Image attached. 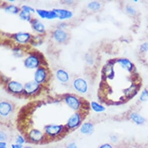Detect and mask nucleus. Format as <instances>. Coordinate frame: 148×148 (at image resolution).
<instances>
[{"label": "nucleus", "mask_w": 148, "mask_h": 148, "mask_svg": "<svg viewBox=\"0 0 148 148\" xmlns=\"http://www.w3.org/2000/svg\"><path fill=\"white\" fill-rule=\"evenodd\" d=\"M114 76V71L113 70V64L109 63L105 64L102 70V79L103 81L106 80V78L112 80Z\"/></svg>", "instance_id": "nucleus-1"}, {"label": "nucleus", "mask_w": 148, "mask_h": 148, "mask_svg": "<svg viewBox=\"0 0 148 148\" xmlns=\"http://www.w3.org/2000/svg\"><path fill=\"white\" fill-rule=\"evenodd\" d=\"M74 87L80 93H86L88 90V85L86 81L82 78H78L74 82Z\"/></svg>", "instance_id": "nucleus-2"}, {"label": "nucleus", "mask_w": 148, "mask_h": 148, "mask_svg": "<svg viewBox=\"0 0 148 148\" xmlns=\"http://www.w3.org/2000/svg\"><path fill=\"white\" fill-rule=\"evenodd\" d=\"M65 102L67 105L73 110H77L80 107V101L79 100L75 97L68 95L65 98Z\"/></svg>", "instance_id": "nucleus-3"}, {"label": "nucleus", "mask_w": 148, "mask_h": 148, "mask_svg": "<svg viewBox=\"0 0 148 148\" xmlns=\"http://www.w3.org/2000/svg\"><path fill=\"white\" fill-rule=\"evenodd\" d=\"M63 130L62 125H48L45 128L46 133L50 136H56L58 135Z\"/></svg>", "instance_id": "nucleus-4"}, {"label": "nucleus", "mask_w": 148, "mask_h": 148, "mask_svg": "<svg viewBox=\"0 0 148 148\" xmlns=\"http://www.w3.org/2000/svg\"><path fill=\"white\" fill-rule=\"evenodd\" d=\"M81 119L79 114L75 113L71 115L69 119L67 125L70 128H75L77 127L80 123Z\"/></svg>", "instance_id": "nucleus-5"}, {"label": "nucleus", "mask_w": 148, "mask_h": 148, "mask_svg": "<svg viewBox=\"0 0 148 148\" xmlns=\"http://www.w3.org/2000/svg\"><path fill=\"white\" fill-rule=\"evenodd\" d=\"M37 13L38 15L42 19H52L56 18H58V15L53 11H49L42 10H37Z\"/></svg>", "instance_id": "nucleus-6"}, {"label": "nucleus", "mask_w": 148, "mask_h": 148, "mask_svg": "<svg viewBox=\"0 0 148 148\" xmlns=\"http://www.w3.org/2000/svg\"><path fill=\"white\" fill-rule=\"evenodd\" d=\"M8 89L9 90L14 93L19 94L23 92V86L20 83L16 82H11L8 84Z\"/></svg>", "instance_id": "nucleus-7"}, {"label": "nucleus", "mask_w": 148, "mask_h": 148, "mask_svg": "<svg viewBox=\"0 0 148 148\" xmlns=\"http://www.w3.org/2000/svg\"><path fill=\"white\" fill-rule=\"evenodd\" d=\"M129 117L130 119L134 123L138 125H143L146 121L145 118L143 116L136 112H132L130 114Z\"/></svg>", "instance_id": "nucleus-8"}, {"label": "nucleus", "mask_w": 148, "mask_h": 148, "mask_svg": "<svg viewBox=\"0 0 148 148\" xmlns=\"http://www.w3.org/2000/svg\"><path fill=\"white\" fill-rule=\"evenodd\" d=\"M39 59L34 56H30L28 57L25 61V65L26 67L29 69H33L37 67L39 65Z\"/></svg>", "instance_id": "nucleus-9"}, {"label": "nucleus", "mask_w": 148, "mask_h": 148, "mask_svg": "<svg viewBox=\"0 0 148 148\" xmlns=\"http://www.w3.org/2000/svg\"><path fill=\"white\" fill-rule=\"evenodd\" d=\"M46 78V71L42 67L38 68L35 73L34 80L37 83H42Z\"/></svg>", "instance_id": "nucleus-10"}, {"label": "nucleus", "mask_w": 148, "mask_h": 148, "mask_svg": "<svg viewBox=\"0 0 148 148\" xmlns=\"http://www.w3.org/2000/svg\"><path fill=\"white\" fill-rule=\"evenodd\" d=\"M39 87V85L36 82H29L25 84L24 90L27 94H32L37 91Z\"/></svg>", "instance_id": "nucleus-11"}, {"label": "nucleus", "mask_w": 148, "mask_h": 148, "mask_svg": "<svg viewBox=\"0 0 148 148\" xmlns=\"http://www.w3.org/2000/svg\"><path fill=\"white\" fill-rule=\"evenodd\" d=\"M117 62L119 63L123 69L128 71H131L134 67L132 63L130 60L125 58L117 59Z\"/></svg>", "instance_id": "nucleus-12"}, {"label": "nucleus", "mask_w": 148, "mask_h": 148, "mask_svg": "<svg viewBox=\"0 0 148 148\" xmlns=\"http://www.w3.org/2000/svg\"><path fill=\"white\" fill-rule=\"evenodd\" d=\"M12 110V105L6 102H3L0 104V114L3 116H8Z\"/></svg>", "instance_id": "nucleus-13"}, {"label": "nucleus", "mask_w": 148, "mask_h": 148, "mask_svg": "<svg viewBox=\"0 0 148 148\" xmlns=\"http://www.w3.org/2000/svg\"><path fill=\"white\" fill-rule=\"evenodd\" d=\"M138 86L135 84H132L129 88L125 89L124 90V94L125 97L128 98H131L134 97L138 92L139 90Z\"/></svg>", "instance_id": "nucleus-14"}, {"label": "nucleus", "mask_w": 148, "mask_h": 148, "mask_svg": "<svg viewBox=\"0 0 148 148\" xmlns=\"http://www.w3.org/2000/svg\"><path fill=\"white\" fill-rule=\"evenodd\" d=\"M53 11L58 15V18L62 20L70 18L73 15V14L71 11L66 10L55 9Z\"/></svg>", "instance_id": "nucleus-15"}, {"label": "nucleus", "mask_w": 148, "mask_h": 148, "mask_svg": "<svg viewBox=\"0 0 148 148\" xmlns=\"http://www.w3.org/2000/svg\"><path fill=\"white\" fill-rule=\"evenodd\" d=\"M29 138L34 142H39L42 138V132L37 129L32 130L29 134Z\"/></svg>", "instance_id": "nucleus-16"}, {"label": "nucleus", "mask_w": 148, "mask_h": 148, "mask_svg": "<svg viewBox=\"0 0 148 148\" xmlns=\"http://www.w3.org/2000/svg\"><path fill=\"white\" fill-rule=\"evenodd\" d=\"M53 36H54L55 39L58 42H64L67 37V34L66 33V32L60 29L56 30L54 32Z\"/></svg>", "instance_id": "nucleus-17"}, {"label": "nucleus", "mask_w": 148, "mask_h": 148, "mask_svg": "<svg viewBox=\"0 0 148 148\" xmlns=\"http://www.w3.org/2000/svg\"><path fill=\"white\" fill-rule=\"evenodd\" d=\"M15 40L21 43H25L30 38V35L26 33H19L14 36Z\"/></svg>", "instance_id": "nucleus-18"}, {"label": "nucleus", "mask_w": 148, "mask_h": 148, "mask_svg": "<svg viewBox=\"0 0 148 148\" xmlns=\"http://www.w3.org/2000/svg\"><path fill=\"white\" fill-rule=\"evenodd\" d=\"M56 77L60 82L62 83L67 82L69 80V76L68 73L62 69H59L57 71Z\"/></svg>", "instance_id": "nucleus-19"}, {"label": "nucleus", "mask_w": 148, "mask_h": 148, "mask_svg": "<svg viewBox=\"0 0 148 148\" xmlns=\"http://www.w3.org/2000/svg\"><path fill=\"white\" fill-rule=\"evenodd\" d=\"M94 126L91 123H84L81 127L80 131L83 134H90L93 132Z\"/></svg>", "instance_id": "nucleus-20"}, {"label": "nucleus", "mask_w": 148, "mask_h": 148, "mask_svg": "<svg viewBox=\"0 0 148 148\" xmlns=\"http://www.w3.org/2000/svg\"><path fill=\"white\" fill-rule=\"evenodd\" d=\"M31 23L32 24L33 29L36 31L38 32L39 33H44V32L45 26L42 23L38 22L37 19H33L31 22Z\"/></svg>", "instance_id": "nucleus-21"}, {"label": "nucleus", "mask_w": 148, "mask_h": 148, "mask_svg": "<svg viewBox=\"0 0 148 148\" xmlns=\"http://www.w3.org/2000/svg\"><path fill=\"white\" fill-rule=\"evenodd\" d=\"M91 107L92 109L96 112H102L105 110V108L103 106L95 102H91Z\"/></svg>", "instance_id": "nucleus-22"}, {"label": "nucleus", "mask_w": 148, "mask_h": 148, "mask_svg": "<svg viewBox=\"0 0 148 148\" xmlns=\"http://www.w3.org/2000/svg\"><path fill=\"white\" fill-rule=\"evenodd\" d=\"M42 42V38L40 36H33L30 40V42L32 45L34 46L40 45Z\"/></svg>", "instance_id": "nucleus-23"}, {"label": "nucleus", "mask_w": 148, "mask_h": 148, "mask_svg": "<svg viewBox=\"0 0 148 148\" xmlns=\"http://www.w3.org/2000/svg\"><path fill=\"white\" fill-rule=\"evenodd\" d=\"M88 7L92 10H98L101 8V4L97 1H92L88 4Z\"/></svg>", "instance_id": "nucleus-24"}, {"label": "nucleus", "mask_w": 148, "mask_h": 148, "mask_svg": "<svg viewBox=\"0 0 148 148\" xmlns=\"http://www.w3.org/2000/svg\"><path fill=\"white\" fill-rule=\"evenodd\" d=\"M139 100L142 102H146L148 101V90L146 89H144L141 92Z\"/></svg>", "instance_id": "nucleus-25"}, {"label": "nucleus", "mask_w": 148, "mask_h": 148, "mask_svg": "<svg viewBox=\"0 0 148 148\" xmlns=\"http://www.w3.org/2000/svg\"><path fill=\"white\" fill-rule=\"evenodd\" d=\"M19 16L21 19L27 21H29L31 19V16H30V13L26 12L25 11H21V12L19 14Z\"/></svg>", "instance_id": "nucleus-26"}, {"label": "nucleus", "mask_w": 148, "mask_h": 148, "mask_svg": "<svg viewBox=\"0 0 148 148\" xmlns=\"http://www.w3.org/2000/svg\"><path fill=\"white\" fill-rule=\"evenodd\" d=\"M5 11L11 14H16L19 12L18 8L14 5H9L5 8Z\"/></svg>", "instance_id": "nucleus-27"}, {"label": "nucleus", "mask_w": 148, "mask_h": 148, "mask_svg": "<svg viewBox=\"0 0 148 148\" xmlns=\"http://www.w3.org/2000/svg\"><path fill=\"white\" fill-rule=\"evenodd\" d=\"M125 10L127 12L131 15H135L136 14V11L135 9L130 5H127Z\"/></svg>", "instance_id": "nucleus-28"}, {"label": "nucleus", "mask_w": 148, "mask_h": 148, "mask_svg": "<svg viewBox=\"0 0 148 148\" xmlns=\"http://www.w3.org/2000/svg\"><path fill=\"white\" fill-rule=\"evenodd\" d=\"M140 51L142 52H146L148 51V42H145L140 45Z\"/></svg>", "instance_id": "nucleus-29"}, {"label": "nucleus", "mask_w": 148, "mask_h": 148, "mask_svg": "<svg viewBox=\"0 0 148 148\" xmlns=\"http://www.w3.org/2000/svg\"><path fill=\"white\" fill-rule=\"evenodd\" d=\"M22 9H23V11H25L26 12H33L34 13L35 12L33 8H32V7H30L29 6H27V5H23L22 6Z\"/></svg>", "instance_id": "nucleus-30"}, {"label": "nucleus", "mask_w": 148, "mask_h": 148, "mask_svg": "<svg viewBox=\"0 0 148 148\" xmlns=\"http://www.w3.org/2000/svg\"><path fill=\"white\" fill-rule=\"evenodd\" d=\"M25 142V139L24 138L21 136V135H19L16 139V144H19V145H22L23 143H24Z\"/></svg>", "instance_id": "nucleus-31"}, {"label": "nucleus", "mask_w": 148, "mask_h": 148, "mask_svg": "<svg viewBox=\"0 0 148 148\" xmlns=\"http://www.w3.org/2000/svg\"><path fill=\"white\" fill-rule=\"evenodd\" d=\"M82 107L84 109H89L90 108V104L88 103V102H87V101L83 99V101H82Z\"/></svg>", "instance_id": "nucleus-32"}, {"label": "nucleus", "mask_w": 148, "mask_h": 148, "mask_svg": "<svg viewBox=\"0 0 148 148\" xmlns=\"http://www.w3.org/2000/svg\"><path fill=\"white\" fill-rule=\"evenodd\" d=\"M99 148H113V146L110 143H104V144L102 145L99 147Z\"/></svg>", "instance_id": "nucleus-33"}, {"label": "nucleus", "mask_w": 148, "mask_h": 148, "mask_svg": "<svg viewBox=\"0 0 148 148\" xmlns=\"http://www.w3.org/2000/svg\"><path fill=\"white\" fill-rule=\"evenodd\" d=\"M67 148H77V146L75 143L72 142L67 145Z\"/></svg>", "instance_id": "nucleus-34"}, {"label": "nucleus", "mask_w": 148, "mask_h": 148, "mask_svg": "<svg viewBox=\"0 0 148 148\" xmlns=\"http://www.w3.org/2000/svg\"><path fill=\"white\" fill-rule=\"evenodd\" d=\"M110 140L113 143H116L118 141V138L116 135H112L110 136Z\"/></svg>", "instance_id": "nucleus-35"}, {"label": "nucleus", "mask_w": 148, "mask_h": 148, "mask_svg": "<svg viewBox=\"0 0 148 148\" xmlns=\"http://www.w3.org/2000/svg\"><path fill=\"white\" fill-rule=\"evenodd\" d=\"M0 138H1V140H5V139H6L7 135L4 132L1 131V136H0Z\"/></svg>", "instance_id": "nucleus-36"}, {"label": "nucleus", "mask_w": 148, "mask_h": 148, "mask_svg": "<svg viewBox=\"0 0 148 148\" xmlns=\"http://www.w3.org/2000/svg\"><path fill=\"white\" fill-rule=\"evenodd\" d=\"M22 146L19 144H13L11 145V148H22Z\"/></svg>", "instance_id": "nucleus-37"}, {"label": "nucleus", "mask_w": 148, "mask_h": 148, "mask_svg": "<svg viewBox=\"0 0 148 148\" xmlns=\"http://www.w3.org/2000/svg\"><path fill=\"white\" fill-rule=\"evenodd\" d=\"M0 148H7V143L4 142L0 143Z\"/></svg>", "instance_id": "nucleus-38"}, {"label": "nucleus", "mask_w": 148, "mask_h": 148, "mask_svg": "<svg viewBox=\"0 0 148 148\" xmlns=\"http://www.w3.org/2000/svg\"><path fill=\"white\" fill-rule=\"evenodd\" d=\"M24 148H32V147H29V146H27V147H24Z\"/></svg>", "instance_id": "nucleus-39"}]
</instances>
